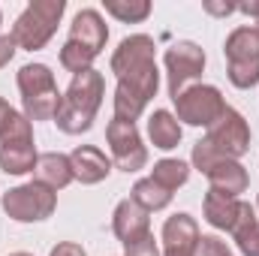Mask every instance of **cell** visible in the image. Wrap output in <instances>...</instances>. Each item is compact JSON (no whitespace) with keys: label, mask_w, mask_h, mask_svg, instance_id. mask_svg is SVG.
I'll list each match as a JSON object with an SVG mask.
<instances>
[{"label":"cell","mask_w":259,"mask_h":256,"mask_svg":"<svg viewBox=\"0 0 259 256\" xmlns=\"http://www.w3.org/2000/svg\"><path fill=\"white\" fill-rule=\"evenodd\" d=\"M154 39L148 33H133L121 39V46L112 55V72L118 75L115 88V118L136 124L145 106L157 97L160 88V69L154 58Z\"/></svg>","instance_id":"1"},{"label":"cell","mask_w":259,"mask_h":256,"mask_svg":"<svg viewBox=\"0 0 259 256\" xmlns=\"http://www.w3.org/2000/svg\"><path fill=\"white\" fill-rule=\"evenodd\" d=\"M103 94H106V78L103 72H97L94 66L72 75L66 94L61 97V109L55 115V124L66 136H81L94 127V118L103 106Z\"/></svg>","instance_id":"2"},{"label":"cell","mask_w":259,"mask_h":256,"mask_svg":"<svg viewBox=\"0 0 259 256\" xmlns=\"http://www.w3.org/2000/svg\"><path fill=\"white\" fill-rule=\"evenodd\" d=\"M18 91L27 121H55L61 109V91L55 84V72L46 64H24L18 69Z\"/></svg>","instance_id":"3"},{"label":"cell","mask_w":259,"mask_h":256,"mask_svg":"<svg viewBox=\"0 0 259 256\" xmlns=\"http://www.w3.org/2000/svg\"><path fill=\"white\" fill-rule=\"evenodd\" d=\"M64 9H66V0H33V3H27V9L12 24L15 46L24 49V52L46 49V42L58 30V21H61Z\"/></svg>","instance_id":"4"},{"label":"cell","mask_w":259,"mask_h":256,"mask_svg":"<svg viewBox=\"0 0 259 256\" xmlns=\"http://www.w3.org/2000/svg\"><path fill=\"white\" fill-rule=\"evenodd\" d=\"M58 208V193L39 181H30V184H18L12 190L3 193V211L6 217L18 220V223H36V220H46L52 217Z\"/></svg>","instance_id":"5"},{"label":"cell","mask_w":259,"mask_h":256,"mask_svg":"<svg viewBox=\"0 0 259 256\" xmlns=\"http://www.w3.org/2000/svg\"><path fill=\"white\" fill-rule=\"evenodd\" d=\"M175 118L190 124V127H211L223 112H226V100L214 84H190L184 88L175 100Z\"/></svg>","instance_id":"6"},{"label":"cell","mask_w":259,"mask_h":256,"mask_svg":"<svg viewBox=\"0 0 259 256\" xmlns=\"http://www.w3.org/2000/svg\"><path fill=\"white\" fill-rule=\"evenodd\" d=\"M205 142L226 160H238L241 154L250 151V127L244 121L241 112H235L232 106H226V112L208 127Z\"/></svg>","instance_id":"7"},{"label":"cell","mask_w":259,"mask_h":256,"mask_svg":"<svg viewBox=\"0 0 259 256\" xmlns=\"http://www.w3.org/2000/svg\"><path fill=\"white\" fill-rule=\"evenodd\" d=\"M106 139H109V148H112V160L118 169L124 172H139L148 166V148L139 136L136 124L121 121V118H112L109 127H106Z\"/></svg>","instance_id":"8"},{"label":"cell","mask_w":259,"mask_h":256,"mask_svg":"<svg viewBox=\"0 0 259 256\" xmlns=\"http://www.w3.org/2000/svg\"><path fill=\"white\" fill-rule=\"evenodd\" d=\"M166 75H169V97L175 100L193 78L202 75V69H205V52L190 42V39H181V42H175V46H169L166 49Z\"/></svg>","instance_id":"9"},{"label":"cell","mask_w":259,"mask_h":256,"mask_svg":"<svg viewBox=\"0 0 259 256\" xmlns=\"http://www.w3.org/2000/svg\"><path fill=\"white\" fill-rule=\"evenodd\" d=\"M199 226L190 214H172L163 223V253L169 256H196V244H199Z\"/></svg>","instance_id":"10"},{"label":"cell","mask_w":259,"mask_h":256,"mask_svg":"<svg viewBox=\"0 0 259 256\" xmlns=\"http://www.w3.org/2000/svg\"><path fill=\"white\" fill-rule=\"evenodd\" d=\"M106 39H109V27H106L103 15H100L97 9H81V12L72 18V24H69V42L88 49V52L97 58V55L106 49Z\"/></svg>","instance_id":"11"},{"label":"cell","mask_w":259,"mask_h":256,"mask_svg":"<svg viewBox=\"0 0 259 256\" xmlns=\"http://www.w3.org/2000/svg\"><path fill=\"white\" fill-rule=\"evenodd\" d=\"M112 232H115V235L124 241V247H127L133 241L151 235V217H148V211H145L142 205H136L133 199H124V202H118V208H115V214H112Z\"/></svg>","instance_id":"12"},{"label":"cell","mask_w":259,"mask_h":256,"mask_svg":"<svg viewBox=\"0 0 259 256\" xmlns=\"http://www.w3.org/2000/svg\"><path fill=\"white\" fill-rule=\"evenodd\" d=\"M69 163H72V178L81 184H100L112 172V160L94 145H78L69 154Z\"/></svg>","instance_id":"13"},{"label":"cell","mask_w":259,"mask_h":256,"mask_svg":"<svg viewBox=\"0 0 259 256\" xmlns=\"http://www.w3.org/2000/svg\"><path fill=\"white\" fill-rule=\"evenodd\" d=\"M244 205H247V202H241V199H235V196L208 190L205 193V199H202V214H205V220H208L214 229H226V232H232L235 223H238L241 214H244Z\"/></svg>","instance_id":"14"},{"label":"cell","mask_w":259,"mask_h":256,"mask_svg":"<svg viewBox=\"0 0 259 256\" xmlns=\"http://www.w3.org/2000/svg\"><path fill=\"white\" fill-rule=\"evenodd\" d=\"M33 181L52 187L55 193L64 190L66 184L75 181V178H72V163H69V157H66V154H58V151H46V154H39L36 169H33Z\"/></svg>","instance_id":"15"},{"label":"cell","mask_w":259,"mask_h":256,"mask_svg":"<svg viewBox=\"0 0 259 256\" xmlns=\"http://www.w3.org/2000/svg\"><path fill=\"white\" fill-rule=\"evenodd\" d=\"M205 175H208V181H211V190L235 196V199H238L241 193H247V184H250L247 169H244L238 160H220V163H214Z\"/></svg>","instance_id":"16"},{"label":"cell","mask_w":259,"mask_h":256,"mask_svg":"<svg viewBox=\"0 0 259 256\" xmlns=\"http://www.w3.org/2000/svg\"><path fill=\"white\" fill-rule=\"evenodd\" d=\"M148 139L154 148L160 151H172L181 145V121L169 112V109H157L148 118Z\"/></svg>","instance_id":"17"},{"label":"cell","mask_w":259,"mask_h":256,"mask_svg":"<svg viewBox=\"0 0 259 256\" xmlns=\"http://www.w3.org/2000/svg\"><path fill=\"white\" fill-rule=\"evenodd\" d=\"M36 148L33 142H12V145H0V172L6 175H27L36 169Z\"/></svg>","instance_id":"18"},{"label":"cell","mask_w":259,"mask_h":256,"mask_svg":"<svg viewBox=\"0 0 259 256\" xmlns=\"http://www.w3.org/2000/svg\"><path fill=\"white\" fill-rule=\"evenodd\" d=\"M223 55H226L229 64H235V61H256L259 58V30L250 27V24L235 27L226 36V42H223Z\"/></svg>","instance_id":"19"},{"label":"cell","mask_w":259,"mask_h":256,"mask_svg":"<svg viewBox=\"0 0 259 256\" xmlns=\"http://www.w3.org/2000/svg\"><path fill=\"white\" fill-rule=\"evenodd\" d=\"M130 199H133L136 205H142V208L151 214V211H163V208L172 202V193L163 190L154 178H142V181H136V184H133Z\"/></svg>","instance_id":"20"},{"label":"cell","mask_w":259,"mask_h":256,"mask_svg":"<svg viewBox=\"0 0 259 256\" xmlns=\"http://www.w3.org/2000/svg\"><path fill=\"white\" fill-rule=\"evenodd\" d=\"M151 178H154L163 190L175 193L178 187H184V184H187V178H190V166H187L184 160H172V157H166V160L154 163Z\"/></svg>","instance_id":"21"},{"label":"cell","mask_w":259,"mask_h":256,"mask_svg":"<svg viewBox=\"0 0 259 256\" xmlns=\"http://www.w3.org/2000/svg\"><path fill=\"white\" fill-rule=\"evenodd\" d=\"M106 12L124 24H139L151 15V3L148 0H103Z\"/></svg>","instance_id":"22"},{"label":"cell","mask_w":259,"mask_h":256,"mask_svg":"<svg viewBox=\"0 0 259 256\" xmlns=\"http://www.w3.org/2000/svg\"><path fill=\"white\" fill-rule=\"evenodd\" d=\"M12 142H33V127L30 121L12 109V115L6 118V124L0 130V145H12Z\"/></svg>","instance_id":"23"},{"label":"cell","mask_w":259,"mask_h":256,"mask_svg":"<svg viewBox=\"0 0 259 256\" xmlns=\"http://www.w3.org/2000/svg\"><path fill=\"white\" fill-rule=\"evenodd\" d=\"M94 61H97V58H94L88 49H81V46H75V42H69V39H66L64 49H61V66H64L66 72H72V75L91 69Z\"/></svg>","instance_id":"24"},{"label":"cell","mask_w":259,"mask_h":256,"mask_svg":"<svg viewBox=\"0 0 259 256\" xmlns=\"http://www.w3.org/2000/svg\"><path fill=\"white\" fill-rule=\"evenodd\" d=\"M226 75H229V81L235 88L250 91L253 84H259V58L256 61H235V64H229Z\"/></svg>","instance_id":"25"},{"label":"cell","mask_w":259,"mask_h":256,"mask_svg":"<svg viewBox=\"0 0 259 256\" xmlns=\"http://www.w3.org/2000/svg\"><path fill=\"white\" fill-rule=\"evenodd\" d=\"M220 160H226V157H220V154H217V151H214V148L205 142V139L193 145V166L202 172V175H205V172H208L214 163H220Z\"/></svg>","instance_id":"26"},{"label":"cell","mask_w":259,"mask_h":256,"mask_svg":"<svg viewBox=\"0 0 259 256\" xmlns=\"http://www.w3.org/2000/svg\"><path fill=\"white\" fill-rule=\"evenodd\" d=\"M196 256H232V250L217 235H202L199 244H196Z\"/></svg>","instance_id":"27"},{"label":"cell","mask_w":259,"mask_h":256,"mask_svg":"<svg viewBox=\"0 0 259 256\" xmlns=\"http://www.w3.org/2000/svg\"><path fill=\"white\" fill-rule=\"evenodd\" d=\"M127 256H160L157 244H154V235H145V238L127 244Z\"/></svg>","instance_id":"28"},{"label":"cell","mask_w":259,"mask_h":256,"mask_svg":"<svg viewBox=\"0 0 259 256\" xmlns=\"http://www.w3.org/2000/svg\"><path fill=\"white\" fill-rule=\"evenodd\" d=\"M15 39H12V33H0V69L12 61V55H15Z\"/></svg>","instance_id":"29"},{"label":"cell","mask_w":259,"mask_h":256,"mask_svg":"<svg viewBox=\"0 0 259 256\" xmlns=\"http://www.w3.org/2000/svg\"><path fill=\"white\" fill-rule=\"evenodd\" d=\"M49 256H88V253H84V247L75 244V241H61L58 247H52Z\"/></svg>","instance_id":"30"},{"label":"cell","mask_w":259,"mask_h":256,"mask_svg":"<svg viewBox=\"0 0 259 256\" xmlns=\"http://www.w3.org/2000/svg\"><path fill=\"white\" fill-rule=\"evenodd\" d=\"M238 250H241L244 256H259V229H253L247 238L238 241Z\"/></svg>","instance_id":"31"},{"label":"cell","mask_w":259,"mask_h":256,"mask_svg":"<svg viewBox=\"0 0 259 256\" xmlns=\"http://www.w3.org/2000/svg\"><path fill=\"white\" fill-rule=\"evenodd\" d=\"M205 9L211 15H232L235 12V3H214V0H205Z\"/></svg>","instance_id":"32"},{"label":"cell","mask_w":259,"mask_h":256,"mask_svg":"<svg viewBox=\"0 0 259 256\" xmlns=\"http://www.w3.org/2000/svg\"><path fill=\"white\" fill-rule=\"evenodd\" d=\"M235 9H238V12H244V15H253V18H259V0H256V3H238Z\"/></svg>","instance_id":"33"},{"label":"cell","mask_w":259,"mask_h":256,"mask_svg":"<svg viewBox=\"0 0 259 256\" xmlns=\"http://www.w3.org/2000/svg\"><path fill=\"white\" fill-rule=\"evenodd\" d=\"M9 115H12V106L0 97V130H3V124H6V118H9Z\"/></svg>","instance_id":"34"},{"label":"cell","mask_w":259,"mask_h":256,"mask_svg":"<svg viewBox=\"0 0 259 256\" xmlns=\"http://www.w3.org/2000/svg\"><path fill=\"white\" fill-rule=\"evenodd\" d=\"M9 256H33V253H24V250H18V253H9Z\"/></svg>","instance_id":"35"},{"label":"cell","mask_w":259,"mask_h":256,"mask_svg":"<svg viewBox=\"0 0 259 256\" xmlns=\"http://www.w3.org/2000/svg\"><path fill=\"white\" fill-rule=\"evenodd\" d=\"M0 27H3V15H0Z\"/></svg>","instance_id":"36"},{"label":"cell","mask_w":259,"mask_h":256,"mask_svg":"<svg viewBox=\"0 0 259 256\" xmlns=\"http://www.w3.org/2000/svg\"><path fill=\"white\" fill-rule=\"evenodd\" d=\"M256 30H259V18H256Z\"/></svg>","instance_id":"37"},{"label":"cell","mask_w":259,"mask_h":256,"mask_svg":"<svg viewBox=\"0 0 259 256\" xmlns=\"http://www.w3.org/2000/svg\"><path fill=\"white\" fill-rule=\"evenodd\" d=\"M163 256H169V253H163Z\"/></svg>","instance_id":"38"}]
</instances>
